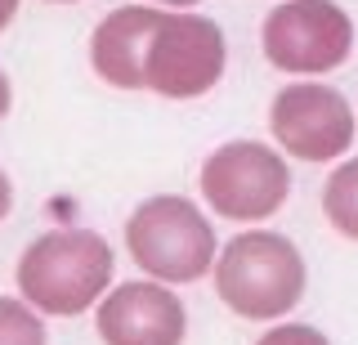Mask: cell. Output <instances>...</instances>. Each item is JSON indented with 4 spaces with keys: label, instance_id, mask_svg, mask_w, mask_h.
Masks as SVG:
<instances>
[{
    "label": "cell",
    "instance_id": "cell-5",
    "mask_svg": "<svg viewBox=\"0 0 358 345\" xmlns=\"http://www.w3.org/2000/svg\"><path fill=\"white\" fill-rule=\"evenodd\" d=\"M201 202L210 216L238 220V225H260L273 220L291 197V171L278 148L260 139H229L201 162L197 171Z\"/></svg>",
    "mask_w": 358,
    "mask_h": 345
},
{
    "label": "cell",
    "instance_id": "cell-14",
    "mask_svg": "<svg viewBox=\"0 0 358 345\" xmlns=\"http://www.w3.org/2000/svg\"><path fill=\"white\" fill-rule=\"evenodd\" d=\"M9 211H14V184H9V175L0 171V220H5Z\"/></svg>",
    "mask_w": 358,
    "mask_h": 345
},
{
    "label": "cell",
    "instance_id": "cell-17",
    "mask_svg": "<svg viewBox=\"0 0 358 345\" xmlns=\"http://www.w3.org/2000/svg\"><path fill=\"white\" fill-rule=\"evenodd\" d=\"M50 5H72V0H50Z\"/></svg>",
    "mask_w": 358,
    "mask_h": 345
},
{
    "label": "cell",
    "instance_id": "cell-6",
    "mask_svg": "<svg viewBox=\"0 0 358 345\" xmlns=\"http://www.w3.org/2000/svg\"><path fill=\"white\" fill-rule=\"evenodd\" d=\"M260 50L287 76H327L354 54V18L336 0H282L260 27Z\"/></svg>",
    "mask_w": 358,
    "mask_h": 345
},
{
    "label": "cell",
    "instance_id": "cell-7",
    "mask_svg": "<svg viewBox=\"0 0 358 345\" xmlns=\"http://www.w3.org/2000/svg\"><path fill=\"white\" fill-rule=\"evenodd\" d=\"M268 130L278 153L296 162H336L350 153L358 113L327 81H287L268 104Z\"/></svg>",
    "mask_w": 358,
    "mask_h": 345
},
{
    "label": "cell",
    "instance_id": "cell-13",
    "mask_svg": "<svg viewBox=\"0 0 358 345\" xmlns=\"http://www.w3.org/2000/svg\"><path fill=\"white\" fill-rule=\"evenodd\" d=\"M9 108H14V85H9V72L0 68V121L9 117Z\"/></svg>",
    "mask_w": 358,
    "mask_h": 345
},
{
    "label": "cell",
    "instance_id": "cell-9",
    "mask_svg": "<svg viewBox=\"0 0 358 345\" xmlns=\"http://www.w3.org/2000/svg\"><path fill=\"white\" fill-rule=\"evenodd\" d=\"M162 18V5H121L103 14L90 31L94 76L112 90H143V50Z\"/></svg>",
    "mask_w": 358,
    "mask_h": 345
},
{
    "label": "cell",
    "instance_id": "cell-16",
    "mask_svg": "<svg viewBox=\"0 0 358 345\" xmlns=\"http://www.w3.org/2000/svg\"><path fill=\"white\" fill-rule=\"evenodd\" d=\"M143 5H162V9H193L201 0H143Z\"/></svg>",
    "mask_w": 358,
    "mask_h": 345
},
{
    "label": "cell",
    "instance_id": "cell-3",
    "mask_svg": "<svg viewBox=\"0 0 358 345\" xmlns=\"http://www.w3.org/2000/svg\"><path fill=\"white\" fill-rule=\"evenodd\" d=\"M126 251L143 269V278L157 283H201L215 269V225L193 197L184 193H157L143 197L126 220Z\"/></svg>",
    "mask_w": 358,
    "mask_h": 345
},
{
    "label": "cell",
    "instance_id": "cell-2",
    "mask_svg": "<svg viewBox=\"0 0 358 345\" xmlns=\"http://www.w3.org/2000/svg\"><path fill=\"white\" fill-rule=\"evenodd\" d=\"M215 296L246 323H278L305 300L309 269L300 247L278 229H242L215 255Z\"/></svg>",
    "mask_w": 358,
    "mask_h": 345
},
{
    "label": "cell",
    "instance_id": "cell-10",
    "mask_svg": "<svg viewBox=\"0 0 358 345\" xmlns=\"http://www.w3.org/2000/svg\"><path fill=\"white\" fill-rule=\"evenodd\" d=\"M322 216L341 238L358 242V157H345L322 184Z\"/></svg>",
    "mask_w": 358,
    "mask_h": 345
},
{
    "label": "cell",
    "instance_id": "cell-11",
    "mask_svg": "<svg viewBox=\"0 0 358 345\" xmlns=\"http://www.w3.org/2000/svg\"><path fill=\"white\" fill-rule=\"evenodd\" d=\"M0 345H50L45 314H36L22 296H0Z\"/></svg>",
    "mask_w": 358,
    "mask_h": 345
},
{
    "label": "cell",
    "instance_id": "cell-4",
    "mask_svg": "<svg viewBox=\"0 0 358 345\" xmlns=\"http://www.w3.org/2000/svg\"><path fill=\"white\" fill-rule=\"evenodd\" d=\"M229 68V41L215 18L197 9H162L143 50V90L162 99H201Z\"/></svg>",
    "mask_w": 358,
    "mask_h": 345
},
{
    "label": "cell",
    "instance_id": "cell-12",
    "mask_svg": "<svg viewBox=\"0 0 358 345\" xmlns=\"http://www.w3.org/2000/svg\"><path fill=\"white\" fill-rule=\"evenodd\" d=\"M255 345H331L327 332L313 328V323H291V318H278L273 328L260 332V341Z\"/></svg>",
    "mask_w": 358,
    "mask_h": 345
},
{
    "label": "cell",
    "instance_id": "cell-15",
    "mask_svg": "<svg viewBox=\"0 0 358 345\" xmlns=\"http://www.w3.org/2000/svg\"><path fill=\"white\" fill-rule=\"evenodd\" d=\"M14 18H18V0H0V31L14 23Z\"/></svg>",
    "mask_w": 358,
    "mask_h": 345
},
{
    "label": "cell",
    "instance_id": "cell-8",
    "mask_svg": "<svg viewBox=\"0 0 358 345\" xmlns=\"http://www.w3.org/2000/svg\"><path fill=\"white\" fill-rule=\"evenodd\" d=\"M94 332L103 345H184L188 309L171 283L130 278L108 287L94 305Z\"/></svg>",
    "mask_w": 358,
    "mask_h": 345
},
{
    "label": "cell",
    "instance_id": "cell-1",
    "mask_svg": "<svg viewBox=\"0 0 358 345\" xmlns=\"http://www.w3.org/2000/svg\"><path fill=\"white\" fill-rule=\"evenodd\" d=\"M117 274V251L103 233L81 225L45 229L18 255V296L45 318H76L94 309Z\"/></svg>",
    "mask_w": 358,
    "mask_h": 345
}]
</instances>
